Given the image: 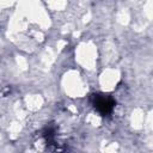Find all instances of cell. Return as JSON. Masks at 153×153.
Listing matches in <instances>:
<instances>
[{"instance_id": "6da1fadb", "label": "cell", "mask_w": 153, "mask_h": 153, "mask_svg": "<svg viewBox=\"0 0 153 153\" xmlns=\"http://www.w3.org/2000/svg\"><path fill=\"white\" fill-rule=\"evenodd\" d=\"M94 106L102 115H108L111 112L114 108V100L110 97L105 96H96L94 97Z\"/></svg>"}]
</instances>
